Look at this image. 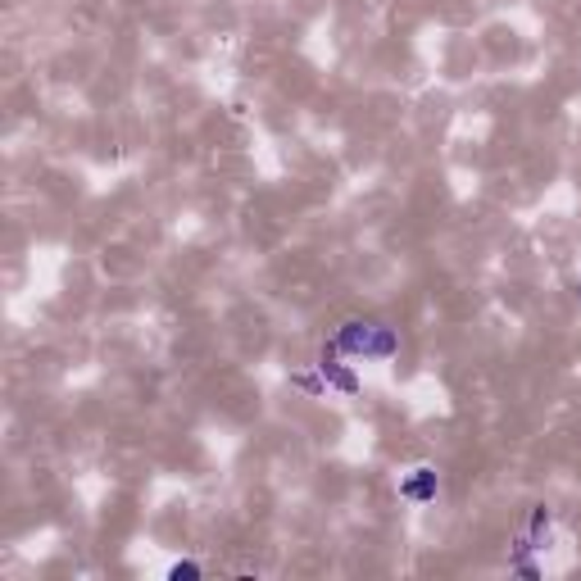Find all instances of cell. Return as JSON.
<instances>
[{
  "label": "cell",
  "mask_w": 581,
  "mask_h": 581,
  "mask_svg": "<svg viewBox=\"0 0 581 581\" xmlns=\"http://www.w3.org/2000/svg\"><path fill=\"white\" fill-rule=\"evenodd\" d=\"M400 491H404L409 500H431V495H436V473H431V468H413V477H409Z\"/></svg>",
  "instance_id": "obj_1"
},
{
  "label": "cell",
  "mask_w": 581,
  "mask_h": 581,
  "mask_svg": "<svg viewBox=\"0 0 581 581\" xmlns=\"http://www.w3.org/2000/svg\"><path fill=\"white\" fill-rule=\"evenodd\" d=\"M195 572H200L195 563H177V567H173V576H195Z\"/></svg>",
  "instance_id": "obj_2"
}]
</instances>
